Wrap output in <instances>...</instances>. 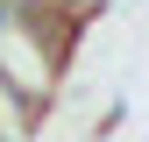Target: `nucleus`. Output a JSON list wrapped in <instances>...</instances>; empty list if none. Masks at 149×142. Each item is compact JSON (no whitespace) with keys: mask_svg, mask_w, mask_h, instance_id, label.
Instances as JSON below:
<instances>
[{"mask_svg":"<svg viewBox=\"0 0 149 142\" xmlns=\"http://www.w3.org/2000/svg\"><path fill=\"white\" fill-rule=\"evenodd\" d=\"M57 36H43L29 22V0H14L7 29H0V85H7L22 106H50V85H57Z\"/></svg>","mask_w":149,"mask_h":142,"instance_id":"obj_1","label":"nucleus"},{"mask_svg":"<svg viewBox=\"0 0 149 142\" xmlns=\"http://www.w3.org/2000/svg\"><path fill=\"white\" fill-rule=\"evenodd\" d=\"M7 14H14V0H0V29H7Z\"/></svg>","mask_w":149,"mask_h":142,"instance_id":"obj_2","label":"nucleus"}]
</instances>
